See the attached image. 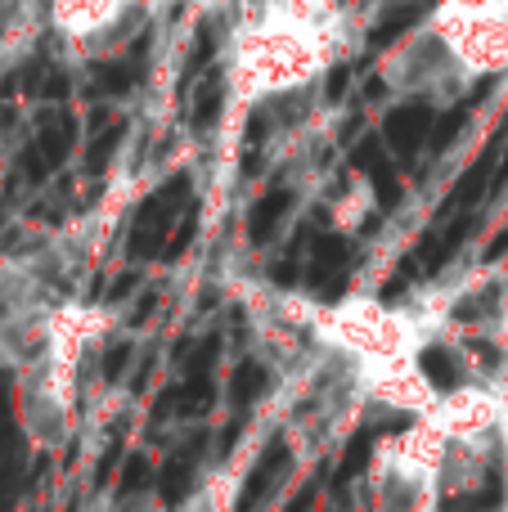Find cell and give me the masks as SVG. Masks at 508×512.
<instances>
[{"instance_id": "6da1fadb", "label": "cell", "mask_w": 508, "mask_h": 512, "mask_svg": "<svg viewBox=\"0 0 508 512\" xmlns=\"http://www.w3.org/2000/svg\"><path fill=\"white\" fill-rule=\"evenodd\" d=\"M270 306L302 324L315 342L338 346L342 355L365 369L374 405H387L405 418H423L437 409L441 387L423 369V351L446 333L450 301H378V297H342V301H306L275 292Z\"/></svg>"}, {"instance_id": "3957f363", "label": "cell", "mask_w": 508, "mask_h": 512, "mask_svg": "<svg viewBox=\"0 0 508 512\" xmlns=\"http://www.w3.org/2000/svg\"><path fill=\"white\" fill-rule=\"evenodd\" d=\"M446 445L450 432L432 414L383 436L365 472L374 512H437L446 504Z\"/></svg>"}, {"instance_id": "277c9868", "label": "cell", "mask_w": 508, "mask_h": 512, "mask_svg": "<svg viewBox=\"0 0 508 512\" xmlns=\"http://www.w3.org/2000/svg\"><path fill=\"white\" fill-rule=\"evenodd\" d=\"M135 14V0H50V27L72 45H104L108 32H122Z\"/></svg>"}, {"instance_id": "7a4b0ae2", "label": "cell", "mask_w": 508, "mask_h": 512, "mask_svg": "<svg viewBox=\"0 0 508 512\" xmlns=\"http://www.w3.org/2000/svg\"><path fill=\"white\" fill-rule=\"evenodd\" d=\"M108 310L68 297L50 310L36 346L14 369V409L36 450H63L77 423V382L95 337H104Z\"/></svg>"}]
</instances>
